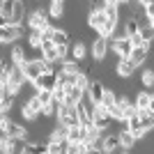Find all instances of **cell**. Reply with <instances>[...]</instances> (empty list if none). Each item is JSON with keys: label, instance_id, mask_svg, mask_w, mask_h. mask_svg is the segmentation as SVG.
<instances>
[{"label": "cell", "instance_id": "6da1fadb", "mask_svg": "<svg viewBox=\"0 0 154 154\" xmlns=\"http://www.w3.org/2000/svg\"><path fill=\"white\" fill-rule=\"evenodd\" d=\"M21 115H23V120H28V122H35V120L42 115V101L37 99V92L26 99V103L21 106Z\"/></svg>", "mask_w": 154, "mask_h": 154}, {"label": "cell", "instance_id": "7a4b0ae2", "mask_svg": "<svg viewBox=\"0 0 154 154\" xmlns=\"http://www.w3.org/2000/svg\"><path fill=\"white\" fill-rule=\"evenodd\" d=\"M0 127L5 129V134L9 136V138H21V140H26L28 134H30L23 124H16L14 120H9V117H5V115L0 117Z\"/></svg>", "mask_w": 154, "mask_h": 154}, {"label": "cell", "instance_id": "3957f363", "mask_svg": "<svg viewBox=\"0 0 154 154\" xmlns=\"http://www.w3.org/2000/svg\"><path fill=\"white\" fill-rule=\"evenodd\" d=\"M110 48H113V53H115L117 58H122V60H127L129 58V53H131V39L127 37V35H117V37H113L110 39Z\"/></svg>", "mask_w": 154, "mask_h": 154}, {"label": "cell", "instance_id": "277c9868", "mask_svg": "<svg viewBox=\"0 0 154 154\" xmlns=\"http://www.w3.org/2000/svg\"><path fill=\"white\" fill-rule=\"evenodd\" d=\"M32 88H35V92H39V90H55L58 88V74L55 71H44L39 78H35L32 81Z\"/></svg>", "mask_w": 154, "mask_h": 154}, {"label": "cell", "instance_id": "5b68a950", "mask_svg": "<svg viewBox=\"0 0 154 154\" xmlns=\"http://www.w3.org/2000/svg\"><path fill=\"white\" fill-rule=\"evenodd\" d=\"M108 48H110V39L97 35L92 39V58H94V62H103L106 55H108Z\"/></svg>", "mask_w": 154, "mask_h": 154}, {"label": "cell", "instance_id": "8992f818", "mask_svg": "<svg viewBox=\"0 0 154 154\" xmlns=\"http://www.w3.org/2000/svg\"><path fill=\"white\" fill-rule=\"evenodd\" d=\"M48 26H51L48 23V12H44V9H37L28 16V28L30 30H46Z\"/></svg>", "mask_w": 154, "mask_h": 154}, {"label": "cell", "instance_id": "52a82bcc", "mask_svg": "<svg viewBox=\"0 0 154 154\" xmlns=\"http://www.w3.org/2000/svg\"><path fill=\"white\" fill-rule=\"evenodd\" d=\"M147 58H149V46H136V48H131V53H129L127 60L138 69V67L145 64V60H147Z\"/></svg>", "mask_w": 154, "mask_h": 154}, {"label": "cell", "instance_id": "ba28073f", "mask_svg": "<svg viewBox=\"0 0 154 154\" xmlns=\"http://www.w3.org/2000/svg\"><path fill=\"white\" fill-rule=\"evenodd\" d=\"M101 149L106 154H115V152H120V138H117V134H110V131H106L103 134V138H101Z\"/></svg>", "mask_w": 154, "mask_h": 154}, {"label": "cell", "instance_id": "9c48e42d", "mask_svg": "<svg viewBox=\"0 0 154 154\" xmlns=\"http://www.w3.org/2000/svg\"><path fill=\"white\" fill-rule=\"evenodd\" d=\"M134 71H136V67L131 62H129V60H117L115 62V76L120 78V81H129V78L134 76Z\"/></svg>", "mask_w": 154, "mask_h": 154}, {"label": "cell", "instance_id": "30bf717a", "mask_svg": "<svg viewBox=\"0 0 154 154\" xmlns=\"http://www.w3.org/2000/svg\"><path fill=\"white\" fill-rule=\"evenodd\" d=\"M85 138H88V129L83 124L67 127V143H85Z\"/></svg>", "mask_w": 154, "mask_h": 154}, {"label": "cell", "instance_id": "8fae6325", "mask_svg": "<svg viewBox=\"0 0 154 154\" xmlns=\"http://www.w3.org/2000/svg\"><path fill=\"white\" fill-rule=\"evenodd\" d=\"M88 92H90V99L94 103H99L103 99V92H106V85H103V81H99V78H92L90 81V88H88Z\"/></svg>", "mask_w": 154, "mask_h": 154}, {"label": "cell", "instance_id": "7c38bea8", "mask_svg": "<svg viewBox=\"0 0 154 154\" xmlns=\"http://www.w3.org/2000/svg\"><path fill=\"white\" fill-rule=\"evenodd\" d=\"M58 74H85V67L83 62H76V60H62Z\"/></svg>", "mask_w": 154, "mask_h": 154}, {"label": "cell", "instance_id": "4fadbf2b", "mask_svg": "<svg viewBox=\"0 0 154 154\" xmlns=\"http://www.w3.org/2000/svg\"><path fill=\"white\" fill-rule=\"evenodd\" d=\"M28 60H30V58H28V53H26V48H23V46H14V48H12V53H9V62H12V64L23 67Z\"/></svg>", "mask_w": 154, "mask_h": 154}, {"label": "cell", "instance_id": "5bb4252c", "mask_svg": "<svg viewBox=\"0 0 154 154\" xmlns=\"http://www.w3.org/2000/svg\"><path fill=\"white\" fill-rule=\"evenodd\" d=\"M69 55H71V60H76V62H83L85 55H88L85 44H83V42H71V44H69Z\"/></svg>", "mask_w": 154, "mask_h": 154}, {"label": "cell", "instance_id": "9a60e30c", "mask_svg": "<svg viewBox=\"0 0 154 154\" xmlns=\"http://www.w3.org/2000/svg\"><path fill=\"white\" fill-rule=\"evenodd\" d=\"M46 143H67V127L55 124L51 129V134L46 136Z\"/></svg>", "mask_w": 154, "mask_h": 154}, {"label": "cell", "instance_id": "2e32d148", "mask_svg": "<svg viewBox=\"0 0 154 154\" xmlns=\"http://www.w3.org/2000/svg\"><path fill=\"white\" fill-rule=\"evenodd\" d=\"M106 21H108V19H106V14H103V12H94V9H92V12L88 14V28H90V30H99Z\"/></svg>", "mask_w": 154, "mask_h": 154}, {"label": "cell", "instance_id": "e0dca14e", "mask_svg": "<svg viewBox=\"0 0 154 154\" xmlns=\"http://www.w3.org/2000/svg\"><path fill=\"white\" fill-rule=\"evenodd\" d=\"M138 30H140V21H138V16H127V19H124L122 32L127 35V37H134V35H138Z\"/></svg>", "mask_w": 154, "mask_h": 154}, {"label": "cell", "instance_id": "ac0fdd59", "mask_svg": "<svg viewBox=\"0 0 154 154\" xmlns=\"http://www.w3.org/2000/svg\"><path fill=\"white\" fill-rule=\"evenodd\" d=\"M117 28H120L117 21H106V23L97 30V35H99V37H106V39H113V37H115V32H117Z\"/></svg>", "mask_w": 154, "mask_h": 154}, {"label": "cell", "instance_id": "d6986e66", "mask_svg": "<svg viewBox=\"0 0 154 154\" xmlns=\"http://www.w3.org/2000/svg\"><path fill=\"white\" fill-rule=\"evenodd\" d=\"M122 124H124V122H122ZM117 138H120V147H122V149H134L136 138L131 136V131H129V129H122V131H117Z\"/></svg>", "mask_w": 154, "mask_h": 154}, {"label": "cell", "instance_id": "ffe728a7", "mask_svg": "<svg viewBox=\"0 0 154 154\" xmlns=\"http://www.w3.org/2000/svg\"><path fill=\"white\" fill-rule=\"evenodd\" d=\"M81 99H83V90H81V88H76V85H74V88H67V97H64V103H67V106H76Z\"/></svg>", "mask_w": 154, "mask_h": 154}, {"label": "cell", "instance_id": "44dd1931", "mask_svg": "<svg viewBox=\"0 0 154 154\" xmlns=\"http://www.w3.org/2000/svg\"><path fill=\"white\" fill-rule=\"evenodd\" d=\"M138 35H140V39H143L147 46H152V42H154V28L149 26L147 21H145V23H140V30H138Z\"/></svg>", "mask_w": 154, "mask_h": 154}, {"label": "cell", "instance_id": "7402d4cb", "mask_svg": "<svg viewBox=\"0 0 154 154\" xmlns=\"http://www.w3.org/2000/svg\"><path fill=\"white\" fill-rule=\"evenodd\" d=\"M28 48H42V42H44V35L42 30H30L28 32Z\"/></svg>", "mask_w": 154, "mask_h": 154}, {"label": "cell", "instance_id": "603a6c76", "mask_svg": "<svg viewBox=\"0 0 154 154\" xmlns=\"http://www.w3.org/2000/svg\"><path fill=\"white\" fill-rule=\"evenodd\" d=\"M64 14H67V9H64V2H60V0H51V2H48V16L62 19Z\"/></svg>", "mask_w": 154, "mask_h": 154}, {"label": "cell", "instance_id": "cb8c5ba5", "mask_svg": "<svg viewBox=\"0 0 154 154\" xmlns=\"http://www.w3.org/2000/svg\"><path fill=\"white\" fill-rule=\"evenodd\" d=\"M51 42H53L55 46H62V44H71V37H69V32H67V30H60V28H55V30H53Z\"/></svg>", "mask_w": 154, "mask_h": 154}, {"label": "cell", "instance_id": "d4e9b609", "mask_svg": "<svg viewBox=\"0 0 154 154\" xmlns=\"http://www.w3.org/2000/svg\"><path fill=\"white\" fill-rule=\"evenodd\" d=\"M64 154H88V145L85 143H67Z\"/></svg>", "mask_w": 154, "mask_h": 154}, {"label": "cell", "instance_id": "484cf974", "mask_svg": "<svg viewBox=\"0 0 154 154\" xmlns=\"http://www.w3.org/2000/svg\"><path fill=\"white\" fill-rule=\"evenodd\" d=\"M16 2H19V0H2V2H0V12H2L5 19H9V23H12V14H14Z\"/></svg>", "mask_w": 154, "mask_h": 154}, {"label": "cell", "instance_id": "4316f807", "mask_svg": "<svg viewBox=\"0 0 154 154\" xmlns=\"http://www.w3.org/2000/svg\"><path fill=\"white\" fill-rule=\"evenodd\" d=\"M149 92H138V94H134V106L138 110H143V108H147L149 106Z\"/></svg>", "mask_w": 154, "mask_h": 154}, {"label": "cell", "instance_id": "83f0119b", "mask_svg": "<svg viewBox=\"0 0 154 154\" xmlns=\"http://www.w3.org/2000/svg\"><path fill=\"white\" fill-rule=\"evenodd\" d=\"M14 99H16V97H9V94H2V97H0V117H2V115H7V113L12 110Z\"/></svg>", "mask_w": 154, "mask_h": 154}, {"label": "cell", "instance_id": "f1b7e54d", "mask_svg": "<svg viewBox=\"0 0 154 154\" xmlns=\"http://www.w3.org/2000/svg\"><path fill=\"white\" fill-rule=\"evenodd\" d=\"M99 103H101V106H103V108H106V110H110V108H113V106H115V92L106 88V92H103V99H101V101H99Z\"/></svg>", "mask_w": 154, "mask_h": 154}, {"label": "cell", "instance_id": "f546056e", "mask_svg": "<svg viewBox=\"0 0 154 154\" xmlns=\"http://www.w3.org/2000/svg\"><path fill=\"white\" fill-rule=\"evenodd\" d=\"M94 127L101 131V134H106V131H110V127H113V120L110 117H94Z\"/></svg>", "mask_w": 154, "mask_h": 154}, {"label": "cell", "instance_id": "4dcf8cb0", "mask_svg": "<svg viewBox=\"0 0 154 154\" xmlns=\"http://www.w3.org/2000/svg\"><path fill=\"white\" fill-rule=\"evenodd\" d=\"M103 14H106L108 21H117L120 23V9H117V5H106L103 7Z\"/></svg>", "mask_w": 154, "mask_h": 154}, {"label": "cell", "instance_id": "1f68e13d", "mask_svg": "<svg viewBox=\"0 0 154 154\" xmlns=\"http://www.w3.org/2000/svg\"><path fill=\"white\" fill-rule=\"evenodd\" d=\"M67 143H46V154H64Z\"/></svg>", "mask_w": 154, "mask_h": 154}, {"label": "cell", "instance_id": "d6a6232c", "mask_svg": "<svg viewBox=\"0 0 154 154\" xmlns=\"http://www.w3.org/2000/svg\"><path fill=\"white\" fill-rule=\"evenodd\" d=\"M37 99L42 101V108H44V106H48V103L53 101V92L51 90H39L37 92Z\"/></svg>", "mask_w": 154, "mask_h": 154}, {"label": "cell", "instance_id": "836d02e7", "mask_svg": "<svg viewBox=\"0 0 154 154\" xmlns=\"http://www.w3.org/2000/svg\"><path fill=\"white\" fill-rule=\"evenodd\" d=\"M140 81H143L145 88H154V69H145L143 76H140Z\"/></svg>", "mask_w": 154, "mask_h": 154}, {"label": "cell", "instance_id": "e575fe53", "mask_svg": "<svg viewBox=\"0 0 154 154\" xmlns=\"http://www.w3.org/2000/svg\"><path fill=\"white\" fill-rule=\"evenodd\" d=\"M64 97H67V90H64L62 85H58V88L53 90V101H58V103H64Z\"/></svg>", "mask_w": 154, "mask_h": 154}, {"label": "cell", "instance_id": "d590c367", "mask_svg": "<svg viewBox=\"0 0 154 154\" xmlns=\"http://www.w3.org/2000/svg\"><path fill=\"white\" fill-rule=\"evenodd\" d=\"M140 122H143V129H145L147 134H152V131H154V115H145V117H140Z\"/></svg>", "mask_w": 154, "mask_h": 154}, {"label": "cell", "instance_id": "8d00e7d4", "mask_svg": "<svg viewBox=\"0 0 154 154\" xmlns=\"http://www.w3.org/2000/svg\"><path fill=\"white\" fill-rule=\"evenodd\" d=\"M7 140H9V136L5 134V129L0 127V152H2V149L7 147Z\"/></svg>", "mask_w": 154, "mask_h": 154}, {"label": "cell", "instance_id": "74e56055", "mask_svg": "<svg viewBox=\"0 0 154 154\" xmlns=\"http://www.w3.org/2000/svg\"><path fill=\"white\" fill-rule=\"evenodd\" d=\"M143 12H145V19L152 21L154 19V2H152V5H145V7H143Z\"/></svg>", "mask_w": 154, "mask_h": 154}, {"label": "cell", "instance_id": "f35d334b", "mask_svg": "<svg viewBox=\"0 0 154 154\" xmlns=\"http://www.w3.org/2000/svg\"><path fill=\"white\" fill-rule=\"evenodd\" d=\"M129 39H131V46H134V48H136V46H147V44L140 39V35H134V37H129Z\"/></svg>", "mask_w": 154, "mask_h": 154}, {"label": "cell", "instance_id": "ab89813d", "mask_svg": "<svg viewBox=\"0 0 154 154\" xmlns=\"http://www.w3.org/2000/svg\"><path fill=\"white\" fill-rule=\"evenodd\" d=\"M88 154H106L101 147H97V145H88Z\"/></svg>", "mask_w": 154, "mask_h": 154}, {"label": "cell", "instance_id": "60d3db41", "mask_svg": "<svg viewBox=\"0 0 154 154\" xmlns=\"http://www.w3.org/2000/svg\"><path fill=\"white\" fill-rule=\"evenodd\" d=\"M147 108H149V113L154 115V92H152V97H149V106H147Z\"/></svg>", "mask_w": 154, "mask_h": 154}, {"label": "cell", "instance_id": "b9f144b4", "mask_svg": "<svg viewBox=\"0 0 154 154\" xmlns=\"http://www.w3.org/2000/svg\"><path fill=\"white\" fill-rule=\"evenodd\" d=\"M106 5H120V0H103Z\"/></svg>", "mask_w": 154, "mask_h": 154}, {"label": "cell", "instance_id": "7bdbcfd3", "mask_svg": "<svg viewBox=\"0 0 154 154\" xmlns=\"http://www.w3.org/2000/svg\"><path fill=\"white\" fill-rule=\"evenodd\" d=\"M117 154H134V152H131V149H120Z\"/></svg>", "mask_w": 154, "mask_h": 154}, {"label": "cell", "instance_id": "ee69618b", "mask_svg": "<svg viewBox=\"0 0 154 154\" xmlns=\"http://www.w3.org/2000/svg\"><path fill=\"white\" fill-rule=\"evenodd\" d=\"M129 2H131V0H120V5H129Z\"/></svg>", "mask_w": 154, "mask_h": 154}, {"label": "cell", "instance_id": "f6af8a7d", "mask_svg": "<svg viewBox=\"0 0 154 154\" xmlns=\"http://www.w3.org/2000/svg\"><path fill=\"white\" fill-rule=\"evenodd\" d=\"M0 154H12V152H9V149H2V152H0Z\"/></svg>", "mask_w": 154, "mask_h": 154}, {"label": "cell", "instance_id": "bcb514c9", "mask_svg": "<svg viewBox=\"0 0 154 154\" xmlns=\"http://www.w3.org/2000/svg\"><path fill=\"white\" fill-rule=\"evenodd\" d=\"M147 23H149V26H152V28H154V19H152V21H147Z\"/></svg>", "mask_w": 154, "mask_h": 154}, {"label": "cell", "instance_id": "7dc6e473", "mask_svg": "<svg viewBox=\"0 0 154 154\" xmlns=\"http://www.w3.org/2000/svg\"><path fill=\"white\" fill-rule=\"evenodd\" d=\"M21 154H30V152H28V149H26V147H23V152H21Z\"/></svg>", "mask_w": 154, "mask_h": 154}, {"label": "cell", "instance_id": "c3c4849f", "mask_svg": "<svg viewBox=\"0 0 154 154\" xmlns=\"http://www.w3.org/2000/svg\"><path fill=\"white\" fill-rule=\"evenodd\" d=\"M0 88H2V83H0Z\"/></svg>", "mask_w": 154, "mask_h": 154}, {"label": "cell", "instance_id": "681fc988", "mask_svg": "<svg viewBox=\"0 0 154 154\" xmlns=\"http://www.w3.org/2000/svg\"><path fill=\"white\" fill-rule=\"evenodd\" d=\"M60 2H64V0H60Z\"/></svg>", "mask_w": 154, "mask_h": 154}, {"label": "cell", "instance_id": "f907efd6", "mask_svg": "<svg viewBox=\"0 0 154 154\" xmlns=\"http://www.w3.org/2000/svg\"><path fill=\"white\" fill-rule=\"evenodd\" d=\"M0 16H2V12H0Z\"/></svg>", "mask_w": 154, "mask_h": 154}]
</instances>
